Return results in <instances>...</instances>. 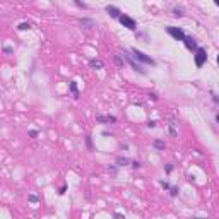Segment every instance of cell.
Listing matches in <instances>:
<instances>
[{
	"label": "cell",
	"mask_w": 219,
	"mask_h": 219,
	"mask_svg": "<svg viewBox=\"0 0 219 219\" xmlns=\"http://www.w3.org/2000/svg\"><path fill=\"white\" fill-rule=\"evenodd\" d=\"M130 55H132V58H134L137 63H147V65H151V67H156V60H154L152 57L146 55L144 51L137 50V48H130Z\"/></svg>",
	"instance_id": "6da1fadb"
},
{
	"label": "cell",
	"mask_w": 219,
	"mask_h": 219,
	"mask_svg": "<svg viewBox=\"0 0 219 219\" xmlns=\"http://www.w3.org/2000/svg\"><path fill=\"white\" fill-rule=\"evenodd\" d=\"M122 55V58H123V62L125 63H128L130 67H132V70H135L137 74H140V75H146L147 72H146V69L140 65V63H137L134 58H132V55H130V51H127V50H123V53H120Z\"/></svg>",
	"instance_id": "7a4b0ae2"
},
{
	"label": "cell",
	"mask_w": 219,
	"mask_h": 219,
	"mask_svg": "<svg viewBox=\"0 0 219 219\" xmlns=\"http://www.w3.org/2000/svg\"><path fill=\"white\" fill-rule=\"evenodd\" d=\"M118 22L123 26V27H127L128 31H135L137 29V21L134 19V17H130V15H127V14H120V17H118Z\"/></svg>",
	"instance_id": "3957f363"
},
{
	"label": "cell",
	"mask_w": 219,
	"mask_h": 219,
	"mask_svg": "<svg viewBox=\"0 0 219 219\" xmlns=\"http://www.w3.org/2000/svg\"><path fill=\"white\" fill-rule=\"evenodd\" d=\"M194 62H195V67L197 69H200V67H204L206 65V62H207V51H206V48H197V51H195V55H194Z\"/></svg>",
	"instance_id": "277c9868"
},
{
	"label": "cell",
	"mask_w": 219,
	"mask_h": 219,
	"mask_svg": "<svg viewBox=\"0 0 219 219\" xmlns=\"http://www.w3.org/2000/svg\"><path fill=\"white\" fill-rule=\"evenodd\" d=\"M166 33L173 38V39H176V41H183L185 39V31L182 29V27H176V26H166Z\"/></svg>",
	"instance_id": "5b68a950"
},
{
	"label": "cell",
	"mask_w": 219,
	"mask_h": 219,
	"mask_svg": "<svg viewBox=\"0 0 219 219\" xmlns=\"http://www.w3.org/2000/svg\"><path fill=\"white\" fill-rule=\"evenodd\" d=\"M183 45H185V48L188 50V51H197V48H199V43H197V39L194 38V36H185V39H183Z\"/></svg>",
	"instance_id": "8992f818"
},
{
	"label": "cell",
	"mask_w": 219,
	"mask_h": 219,
	"mask_svg": "<svg viewBox=\"0 0 219 219\" xmlns=\"http://www.w3.org/2000/svg\"><path fill=\"white\" fill-rule=\"evenodd\" d=\"M96 122H98V123L108 125V123H116L118 118H116L115 115H96Z\"/></svg>",
	"instance_id": "52a82bcc"
},
{
	"label": "cell",
	"mask_w": 219,
	"mask_h": 219,
	"mask_svg": "<svg viewBox=\"0 0 219 219\" xmlns=\"http://www.w3.org/2000/svg\"><path fill=\"white\" fill-rule=\"evenodd\" d=\"M105 10H106V14H110V17H113V19H118L120 14H122V10H120L116 5H110V3L105 7Z\"/></svg>",
	"instance_id": "ba28073f"
},
{
	"label": "cell",
	"mask_w": 219,
	"mask_h": 219,
	"mask_svg": "<svg viewBox=\"0 0 219 219\" xmlns=\"http://www.w3.org/2000/svg\"><path fill=\"white\" fill-rule=\"evenodd\" d=\"M89 67L94 69V70H99V69H105V62L101 58H89Z\"/></svg>",
	"instance_id": "9c48e42d"
},
{
	"label": "cell",
	"mask_w": 219,
	"mask_h": 219,
	"mask_svg": "<svg viewBox=\"0 0 219 219\" xmlns=\"http://www.w3.org/2000/svg\"><path fill=\"white\" fill-rule=\"evenodd\" d=\"M69 91L74 94L75 99H79L81 94H79V87H77V82H75V81H70V82H69Z\"/></svg>",
	"instance_id": "30bf717a"
},
{
	"label": "cell",
	"mask_w": 219,
	"mask_h": 219,
	"mask_svg": "<svg viewBox=\"0 0 219 219\" xmlns=\"http://www.w3.org/2000/svg\"><path fill=\"white\" fill-rule=\"evenodd\" d=\"M152 147H154L156 151H164V149H166V142H164L163 139H154V140H152Z\"/></svg>",
	"instance_id": "8fae6325"
},
{
	"label": "cell",
	"mask_w": 219,
	"mask_h": 219,
	"mask_svg": "<svg viewBox=\"0 0 219 219\" xmlns=\"http://www.w3.org/2000/svg\"><path fill=\"white\" fill-rule=\"evenodd\" d=\"M115 164H116L118 168H122V166H130V159L125 158V156H118V158L115 159Z\"/></svg>",
	"instance_id": "7c38bea8"
},
{
	"label": "cell",
	"mask_w": 219,
	"mask_h": 219,
	"mask_svg": "<svg viewBox=\"0 0 219 219\" xmlns=\"http://www.w3.org/2000/svg\"><path fill=\"white\" fill-rule=\"evenodd\" d=\"M79 22H81V26H82V27H86V29H89V27H93V26H94V21H93V19H89V17H82V19H79Z\"/></svg>",
	"instance_id": "4fadbf2b"
},
{
	"label": "cell",
	"mask_w": 219,
	"mask_h": 219,
	"mask_svg": "<svg viewBox=\"0 0 219 219\" xmlns=\"http://www.w3.org/2000/svg\"><path fill=\"white\" fill-rule=\"evenodd\" d=\"M113 62H115L118 67H122V69L125 67V62H123V58H122V55H120V53H115V55H113Z\"/></svg>",
	"instance_id": "5bb4252c"
},
{
	"label": "cell",
	"mask_w": 219,
	"mask_h": 219,
	"mask_svg": "<svg viewBox=\"0 0 219 219\" xmlns=\"http://www.w3.org/2000/svg\"><path fill=\"white\" fill-rule=\"evenodd\" d=\"M175 120H171V123H168V134L171 135V137H176L178 135V132H176V128H175Z\"/></svg>",
	"instance_id": "9a60e30c"
},
{
	"label": "cell",
	"mask_w": 219,
	"mask_h": 219,
	"mask_svg": "<svg viewBox=\"0 0 219 219\" xmlns=\"http://www.w3.org/2000/svg\"><path fill=\"white\" fill-rule=\"evenodd\" d=\"M171 12H173V15H175V17H183V15H185V14H183V7H178V5H176V7H173V10H171Z\"/></svg>",
	"instance_id": "2e32d148"
},
{
	"label": "cell",
	"mask_w": 219,
	"mask_h": 219,
	"mask_svg": "<svg viewBox=\"0 0 219 219\" xmlns=\"http://www.w3.org/2000/svg\"><path fill=\"white\" fill-rule=\"evenodd\" d=\"M31 27H33L31 22H21V24H17V31H27Z\"/></svg>",
	"instance_id": "e0dca14e"
},
{
	"label": "cell",
	"mask_w": 219,
	"mask_h": 219,
	"mask_svg": "<svg viewBox=\"0 0 219 219\" xmlns=\"http://www.w3.org/2000/svg\"><path fill=\"white\" fill-rule=\"evenodd\" d=\"M106 170H108V173H111L113 176L118 173V166H116V164H108V166H106Z\"/></svg>",
	"instance_id": "ac0fdd59"
},
{
	"label": "cell",
	"mask_w": 219,
	"mask_h": 219,
	"mask_svg": "<svg viewBox=\"0 0 219 219\" xmlns=\"http://www.w3.org/2000/svg\"><path fill=\"white\" fill-rule=\"evenodd\" d=\"M27 202H29V204H38V202H39V197L34 195V194H29V195H27Z\"/></svg>",
	"instance_id": "d6986e66"
},
{
	"label": "cell",
	"mask_w": 219,
	"mask_h": 219,
	"mask_svg": "<svg viewBox=\"0 0 219 219\" xmlns=\"http://www.w3.org/2000/svg\"><path fill=\"white\" fill-rule=\"evenodd\" d=\"M74 3H75V7H79V9H84V10H87V9H89V5H87L86 2H81V0H75Z\"/></svg>",
	"instance_id": "ffe728a7"
},
{
	"label": "cell",
	"mask_w": 219,
	"mask_h": 219,
	"mask_svg": "<svg viewBox=\"0 0 219 219\" xmlns=\"http://www.w3.org/2000/svg\"><path fill=\"white\" fill-rule=\"evenodd\" d=\"M86 146H87V149H89V151H94V146H93V139H91V135H86Z\"/></svg>",
	"instance_id": "44dd1931"
},
{
	"label": "cell",
	"mask_w": 219,
	"mask_h": 219,
	"mask_svg": "<svg viewBox=\"0 0 219 219\" xmlns=\"http://www.w3.org/2000/svg\"><path fill=\"white\" fill-rule=\"evenodd\" d=\"M130 166H132L134 170H140V168H142V163L137 161V159H134V161H130Z\"/></svg>",
	"instance_id": "7402d4cb"
},
{
	"label": "cell",
	"mask_w": 219,
	"mask_h": 219,
	"mask_svg": "<svg viewBox=\"0 0 219 219\" xmlns=\"http://www.w3.org/2000/svg\"><path fill=\"white\" fill-rule=\"evenodd\" d=\"M168 190H170V195H171V197H176V195H178V192H180V188H178L176 185H175V187H170Z\"/></svg>",
	"instance_id": "603a6c76"
},
{
	"label": "cell",
	"mask_w": 219,
	"mask_h": 219,
	"mask_svg": "<svg viewBox=\"0 0 219 219\" xmlns=\"http://www.w3.org/2000/svg\"><path fill=\"white\" fill-rule=\"evenodd\" d=\"M2 51H3L5 55H10V53H14V48H12V46H7V45H5V46L2 48Z\"/></svg>",
	"instance_id": "cb8c5ba5"
},
{
	"label": "cell",
	"mask_w": 219,
	"mask_h": 219,
	"mask_svg": "<svg viewBox=\"0 0 219 219\" xmlns=\"http://www.w3.org/2000/svg\"><path fill=\"white\" fill-rule=\"evenodd\" d=\"M209 94H211V98H212V103H214V105H218V103H219V98H218V94H216L214 91H209Z\"/></svg>",
	"instance_id": "d4e9b609"
},
{
	"label": "cell",
	"mask_w": 219,
	"mask_h": 219,
	"mask_svg": "<svg viewBox=\"0 0 219 219\" xmlns=\"http://www.w3.org/2000/svg\"><path fill=\"white\" fill-rule=\"evenodd\" d=\"M27 135H29V137H31V139H36V137H38V135H39V132H38V130H34V128H33V130H29V132H27Z\"/></svg>",
	"instance_id": "484cf974"
},
{
	"label": "cell",
	"mask_w": 219,
	"mask_h": 219,
	"mask_svg": "<svg viewBox=\"0 0 219 219\" xmlns=\"http://www.w3.org/2000/svg\"><path fill=\"white\" fill-rule=\"evenodd\" d=\"M159 185H161L164 190H168V188L171 187V185H170V182H166V180H159Z\"/></svg>",
	"instance_id": "4316f807"
},
{
	"label": "cell",
	"mask_w": 219,
	"mask_h": 219,
	"mask_svg": "<svg viewBox=\"0 0 219 219\" xmlns=\"http://www.w3.org/2000/svg\"><path fill=\"white\" fill-rule=\"evenodd\" d=\"M146 125H147V128H154V127L158 125V122H156V120H147Z\"/></svg>",
	"instance_id": "83f0119b"
},
{
	"label": "cell",
	"mask_w": 219,
	"mask_h": 219,
	"mask_svg": "<svg viewBox=\"0 0 219 219\" xmlns=\"http://www.w3.org/2000/svg\"><path fill=\"white\" fill-rule=\"evenodd\" d=\"M173 168H175V166H173L171 163H170V164H166V166H164V171H166V175H170V173L173 171Z\"/></svg>",
	"instance_id": "f1b7e54d"
},
{
	"label": "cell",
	"mask_w": 219,
	"mask_h": 219,
	"mask_svg": "<svg viewBox=\"0 0 219 219\" xmlns=\"http://www.w3.org/2000/svg\"><path fill=\"white\" fill-rule=\"evenodd\" d=\"M65 192H67V183H63V185L58 188V195H63Z\"/></svg>",
	"instance_id": "f546056e"
},
{
	"label": "cell",
	"mask_w": 219,
	"mask_h": 219,
	"mask_svg": "<svg viewBox=\"0 0 219 219\" xmlns=\"http://www.w3.org/2000/svg\"><path fill=\"white\" fill-rule=\"evenodd\" d=\"M120 149H122V151H128V144H127V142L120 144Z\"/></svg>",
	"instance_id": "4dcf8cb0"
},
{
	"label": "cell",
	"mask_w": 219,
	"mask_h": 219,
	"mask_svg": "<svg viewBox=\"0 0 219 219\" xmlns=\"http://www.w3.org/2000/svg\"><path fill=\"white\" fill-rule=\"evenodd\" d=\"M147 96H149V98H152V99H154V101H156V99H158V94H156V93H149V94H147Z\"/></svg>",
	"instance_id": "1f68e13d"
},
{
	"label": "cell",
	"mask_w": 219,
	"mask_h": 219,
	"mask_svg": "<svg viewBox=\"0 0 219 219\" xmlns=\"http://www.w3.org/2000/svg\"><path fill=\"white\" fill-rule=\"evenodd\" d=\"M115 219H125V216H122L120 212H115Z\"/></svg>",
	"instance_id": "d6a6232c"
},
{
	"label": "cell",
	"mask_w": 219,
	"mask_h": 219,
	"mask_svg": "<svg viewBox=\"0 0 219 219\" xmlns=\"http://www.w3.org/2000/svg\"><path fill=\"white\" fill-rule=\"evenodd\" d=\"M194 219H206V218H194Z\"/></svg>",
	"instance_id": "836d02e7"
}]
</instances>
